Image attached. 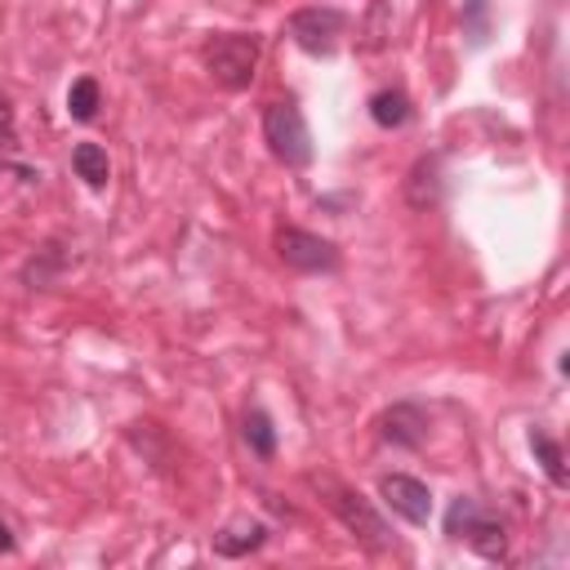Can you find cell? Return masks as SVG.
<instances>
[{"mask_svg":"<svg viewBox=\"0 0 570 570\" xmlns=\"http://www.w3.org/2000/svg\"><path fill=\"white\" fill-rule=\"evenodd\" d=\"M263 134H268V148L276 161L303 170L312 161V134H308V121L295 103H272L263 112Z\"/></svg>","mask_w":570,"mask_h":570,"instance_id":"3957f363","label":"cell"},{"mask_svg":"<svg viewBox=\"0 0 570 570\" xmlns=\"http://www.w3.org/2000/svg\"><path fill=\"white\" fill-rule=\"evenodd\" d=\"M99 103H103L99 80H94V76L72 80V89H67V112H72V121H94V116H99Z\"/></svg>","mask_w":570,"mask_h":570,"instance_id":"4fadbf2b","label":"cell"},{"mask_svg":"<svg viewBox=\"0 0 570 570\" xmlns=\"http://www.w3.org/2000/svg\"><path fill=\"white\" fill-rule=\"evenodd\" d=\"M478 499H468V495H459L455 504H450V512H446V535L450 540H463V531L472 526V521H478Z\"/></svg>","mask_w":570,"mask_h":570,"instance_id":"2e32d148","label":"cell"},{"mask_svg":"<svg viewBox=\"0 0 570 570\" xmlns=\"http://www.w3.org/2000/svg\"><path fill=\"white\" fill-rule=\"evenodd\" d=\"M379 433H384V442H393V446L414 450L428 437V419H423L419 406H393L384 419H379Z\"/></svg>","mask_w":570,"mask_h":570,"instance_id":"52a82bcc","label":"cell"},{"mask_svg":"<svg viewBox=\"0 0 570 570\" xmlns=\"http://www.w3.org/2000/svg\"><path fill=\"white\" fill-rule=\"evenodd\" d=\"M531 450L540 455V463H544V472H548V482H553V486H570V478H566V459H561V446H557L553 437L531 433Z\"/></svg>","mask_w":570,"mask_h":570,"instance_id":"9a60e30c","label":"cell"},{"mask_svg":"<svg viewBox=\"0 0 570 570\" xmlns=\"http://www.w3.org/2000/svg\"><path fill=\"white\" fill-rule=\"evenodd\" d=\"M437 174H442L437 157H423V161H419V165L410 170V178H406V201H410L414 210H428V206L437 201V193H442Z\"/></svg>","mask_w":570,"mask_h":570,"instance_id":"9c48e42d","label":"cell"},{"mask_svg":"<svg viewBox=\"0 0 570 570\" xmlns=\"http://www.w3.org/2000/svg\"><path fill=\"white\" fill-rule=\"evenodd\" d=\"M23 142H18V125H14V108L10 99L0 94V152H18Z\"/></svg>","mask_w":570,"mask_h":570,"instance_id":"e0dca14e","label":"cell"},{"mask_svg":"<svg viewBox=\"0 0 570 570\" xmlns=\"http://www.w3.org/2000/svg\"><path fill=\"white\" fill-rule=\"evenodd\" d=\"M344 27H348V18H344L339 10H325V5L299 10V14L290 18V36H295L299 50H308V54H335Z\"/></svg>","mask_w":570,"mask_h":570,"instance_id":"5b68a950","label":"cell"},{"mask_svg":"<svg viewBox=\"0 0 570 570\" xmlns=\"http://www.w3.org/2000/svg\"><path fill=\"white\" fill-rule=\"evenodd\" d=\"M0 553H14V535H10L5 521H0Z\"/></svg>","mask_w":570,"mask_h":570,"instance_id":"ac0fdd59","label":"cell"},{"mask_svg":"<svg viewBox=\"0 0 570 570\" xmlns=\"http://www.w3.org/2000/svg\"><path fill=\"white\" fill-rule=\"evenodd\" d=\"M72 170H76L89 187H108V178H112L108 152L99 148V142H76V152H72Z\"/></svg>","mask_w":570,"mask_h":570,"instance_id":"8fae6325","label":"cell"},{"mask_svg":"<svg viewBox=\"0 0 570 570\" xmlns=\"http://www.w3.org/2000/svg\"><path fill=\"white\" fill-rule=\"evenodd\" d=\"M206 72L223 85V89H246L255 80V67H259V36H246V32H223L214 40H206Z\"/></svg>","mask_w":570,"mask_h":570,"instance_id":"7a4b0ae2","label":"cell"},{"mask_svg":"<svg viewBox=\"0 0 570 570\" xmlns=\"http://www.w3.org/2000/svg\"><path fill=\"white\" fill-rule=\"evenodd\" d=\"M370 116H374V125H384V129H401L410 121V99L401 89H379L370 99Z\"/></svg>","mask_w":570,"mask_h":570,"instance_id":"7c38bea8","label":"cell"},{"mask_svg":"<svg viewBox=\"0 0 570 570\" xmlns=\"http://www.w3.org/2000/svg\"><path fill=\"white\" fill-rule=\"evenodd\" d=\"M379 495H384V504L397 517H406L410 526H428V517H433V495H428L423 482L406 478V472H393V478L379 482Z\"/></svg>","mask_w":570,"mask_h":570,"instance_id":"8992f818","label":"cell"},{"mask_svg":"<svg viewBox=\"0 0 570 570\" xmlns=\"http://www.w3.org/2000/svg\"><path fill=\"white\" fill-rule=\"evenodd\" d=\"M276 255L285 268L295 272H335L339 268V250L325 241V236H312L303 227H281L276 232Z\"/></svg>","mask_w":570,"mask_h":570,"instance_id":"277c9868","label":"cell"},{"mask_svg":"<svg viewBox=\"0 0 570 570\" xmlns=\"http://www.w3.org/2000/svg\"><path fill=\"white\" fill-rule=\"evenodd\" d=\"M263 540H268L263 521L241 517V521H232V526H223V531L214 535V553H219V557H250L255 548H263Z\"/></svg>","mask_w":570,"mask_h":570,"instance_id":"ba28073f","label":"cell"},{"mask_svg":"<svg viewBox=\"0 0 570 570\" xmlns=\"http://www.w3.org/2000/svg\"><path fill=\"white\" fill-rule=\"evenodd\" d=\"M308 486H317L321 491V499H325V508L335 512L344 526L352 531V540H361L370 553H384V548H393V531L384 526V517H379L357 491H348L339 478H330V472H312L308 478Z\"/></svg>","mask_w":570,"mask_h":570,"instance_id":"6da1fadb","label":"cell"},{"mask_svg":"<svg viewBox=\"0 0 570 570\" xmlns=\"http://www.w3.org/2000/svg\"><path fill=\"white\" fill-rule=\"evenodd\" d=\"M463 540L478 548L482 557H491V561H499L504 553H508V535H504V526L495 517H486V512H478V521H472V526L463 531Z\"/></svg>","mask_w":570,"mask_h":570,"instance_id":"30bf717a","label":"cell"},{"mask_svg":"<svg viewBox=\"0 0 570 570\" xmlns=\"http://www.w3.org/2000/svg\"><path fill=\"white\" fill-rule=\"evenodd\" d=\"M246 446L259 455V459H272L276 455V428H272V419H268V410H246Z\"/></svg>","mask_w":570,"mask_h":570,"instance_id":"5bb4252c","label":"cell"}]
</instances>
